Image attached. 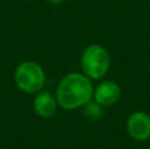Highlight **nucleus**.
<instances>
[{
	"instance_id": "1",
	"label": "nucleus",
	"mask_w": 150,
	"mask_h": 149,
	"mask_svg": "<svg viewBox=\"0 0 150 149\" xmlns=\"http://www.w3.org/2000/svg\"><path fill=\"white\" fill-rule=\"evenodd\" d=\"M58 106L63 110L73 111L84 107L93 99V86L87 75L80 73H70L65 75L55 91Z\"/></svg>"
},
{
	"instance_id": "2",
	"label": "nucleus",
	"mask_w": 150,
	"mask_h": 149,
	"mask_svg": "<svg viewBox=\"0 0 150 149\" xmlns=\"http://www.w3.org/2000/svg\"><path fill=\"white\" fill-rule=\"evenodd\" d=\"M111 58L108 50L99 44H91L80 55V67L90 79H101L109 70Z\"/></svg>"
},
{
	"instance_id": "3",
	"label": "nucleus",
	"mask_w": 150,
	"mask_h": 149,
	"mask_svg": "<svg viewBox=\"0 0 150 149\" xmlns=\"http://www.w3.org/2000/svg\"><path fill=\"white\" fill-rule=\"evenodd\" d=\"M45 82V71L36 61H24L15 70V83L23 92L37 94L42 90Z\"/></svg>"
},
{
	"instance_id": "4",
	"label": "nucleus",
	"mask_w": 150,
	"mask_h": 149,
	"mask_svg": "<svg viewBox=\"0 0 150 149\" xmlns=\"http://www.w3.org/2000/svg\"><path fill=\"white\" fill-rule=\"evenodd\" d=\"M128 135L136 141H146L150 139V115L144 111L130 114L127 120Z\"/></svg>"
},
{
	"instance_id": "5",
	"label": "nucleus",
	"mask_w": 150,
	"mask_h": 149,
	"mask_svg": "<svg viewBox=\"0 0 150 149\" xmlns=\"http://www.w3.org/2000/svg\"><path fill=\"white\" fill-rule=\"evenodd\" d=\"M121 98V87L113 81H104L93 89V100L101 107H111Z\"/></svg>"
},
{
	"instance_id": "6",
	"label": "nucleus",
	"mask_w": 150,
	"mask_h": 149,
	"mask_svg": "<svg viewBox=\"0 0 150 149\" xmlns=\"http://www.w3.org/2000/svg\"><path fill=\"white\" fill-rule=\"evenodd\" d=\"M58 108V102L55 95H53L50 91H40L36 94L33 99V110L40 118L50 119L54 116Z\"/></svg>"
},
{
	"instance_id": "7",
	"label": "nucleus",
	"mask_w": 150,
	"mask_h": 149,
	"mask_svg": "<svg viewBox=\"0 0 150 149\" xmlns=\"http://www.w3.org/2000/svg\"><path fill=\"white\" fill-rule=\"evenodd\" d=\"M83 112H84V115L87 116L88 119H91V120H98V119L101 118V115H103V107H101L100 104H98V103L95 102V100H91V102H88L87 104L83 107Z\"/></svg>"
},
{
	"instance_id": "8",
	"label": "nucleus",
	"mask_w": 150,
	"mask_h": 149,
	"mask_svg": "<svg viewBox=\"0 0 150 149\" xmlns=\"http://www.w3.org/2000/svg\"><path fill=\"white\" fill-rule=\"evenodd\" d=\"M66 0H49V3H52V4H62Z\"/></svg>"
}]
</instances>
